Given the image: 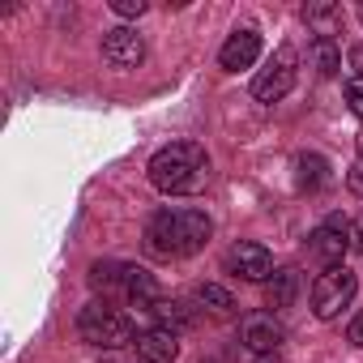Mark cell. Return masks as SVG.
Listing matches in <instances>:
<instances>
[{"mask_svg": "<svg viewBox=\"0 0 363 363\" xmlns=\"http://www.w3.org/2000/svg\"><path fill=\"white\" fill-rule=\"evenodd\" d=\"M103 60L111 69H137L145 60V39L133 26H111L103 35Z\"/></svg>", "mask_w": 363, "mask_h": 363, "instance_id": "cell-8", "label": "cell"}, {"mask_svg": "<svg viewBox=\"0 0 363 363\" xmlns=\"http://www.w3.org/2000/svg\"><path fill=\"white\" fill-rule=\"evenodd\" d=\"M299 295V274L295 269H278L269 278V308H291Z\"/></svg>", "mask_w": 363, "mask_h": 363, "instance_id": "cell-17", "label": "cell"}, {"mask_svg": "<svg viewBox=\"0 0 363 363\" xmlns=\"http://www.w3.org/2000/svg\"><path fill=\"white\" fill-rule=\"evenodd\" d=\"M295 179H299V189L316 193V189L329 184V162H325L320 154H299V158H295Z\"/></svg>", "mask_w": 363, "mask_h": 363, "instance_id": "cell-14", "label": "cell"}, {"mask_svg": "<svg viewBox=\"0 0 363 363\" xmlns=\"http://www.w3.org/2000/svg\"><path fill=\"white\" fill-rule=\"evenodd\" d=\"M350 69H354V77H363V48L350 52Z\"/></svg>", "mask_w": 363, "mask_h": 363, "instance_id": "cell-24", "label": "cell"}, {"mask_svg": "<svg viewBox=\"0 0 363 363\" xmlns=\"http://www.w3.org/2000/svg\"><path fill=\"white\" fill-rule=\"evenodd\" d=\"M303 22L312 26L316 39H333V35H342L346 13H342V5H308L303 9Z\"/></svg>", "mask_w": 363, "mask_h": 363, "instance_id": "cell-13", "label": "cell"}, {"mask_svg": "<svg viewBox=\"0 0 363 363\" xmlns=\"http://www.w3.org/2000/svg\"><path fill=\"white\" fill-rule=\"evenodd\" d=\"M240 337H244V346H248L252 354H274V350L282 346L286 329L274 320V312H252V316H244Z\"/></svg>", "mask_w": 363, "mask_h": 363, "instance_id": "cell-9", "label": "cell"}, {"mask_svg": "<svg viewBox=\"0 0 363 363\" xmlns=\"http://www.w3.org/2000/svg\"><path fill=\"white\" fill-rule=\"evenodd\" d=\"M359 22H363V5H359Z\"/></svg>", "mask_w": 363, "mask_h": 363, "instance_id": "cell-27", "label": "cell"}, {"mask_svg": "<svg viewBox=\"0 0 363 363\" xmlns=\"http://www.w3.org/2000/svg\"><path fill=\"white\" fill-rule=\"evenodd\" d=\"M197 303H201V312H210V316H231V312H235L231 291L218 286V282H201V286H197Z\"/></svg>", "mask_w": 363, "mask_h": 363, "instance_id": "cell-16", "label": "cell"}, {"mask_svg": "<svg viewBox=\"0 0 363 363\" xmlns=\"http://www.w3.org/2000/svg\"><path fill=\"white\" fill-rule=\"evenodd\" d=\"M354 291H359V278H354L346 265L325 269V274L312 282V312H316V320H333V316H342V308H350Z\"/></svg>", "mask_w": 363, "mask_h": 363, "instance_id": "cell-5", "label": "cell"}, {"mask_svg": "<svg viewBox=\"0 0 363 363\" xmlns=\"http://www.w3.org/2000/svg\"><path fill=\"white\" fill-rule=\"evenodd\" d=\"M227 269L240 274L244 282H269L278 269H274V257L265 244H252V240H240L227 248Z\"/></svg>", "mask_w": 363, "mask_h": 363, "instance_id": "cell-7", "label": "cell"}, {"mask_svg": "<svg viewBox=\"0 0 363 363\" xmlns=\"http://www.w3.org/2000/svg\"><path fill=\"white\" fill-rule=\"evenodd\" d=\"M346 189H350V193H359V197H363V158H359V162H354V167H350V171H346Z\"/></svg>", "mask_w": 363, "mask_h": 363, "instance_id": "cell-22", "label": "cell"}, {"mask_svg": "<svg viewBox=\"0 0 363 363\" xmlns=\"http://www.w3.org/2000/svg\"><path fill=\"white\" fill-rule=\"evenodd\" d=\"M350 218L346 214H329L316 231H312V252L325 261V269H333V265H342V257L350 252Z\"/></svg>", "mask_w": 363, "mask_h": 363, "instance_id": "cell-6", "label": "cell"}, {"mask_svg": "<svg viewBox=\"0 0 363 363\" xmlns=\"http://www.w3.org/2000/svg\"><path fill=\"white\" fill-rule=\"evenodd\" d=\"M346 337H350L354 346H363V312H359V316L350 320V329H346Z\"/></svg>", "mask_w": 363, "mask_h": 363, "instance_id": "cell-23", "label": "cell"}, {"mask_svg": "<svg viewBox=\"0 0 363 363\" xmlns=\"http://www.w3.org/2000/svg\"><path fill=\"white\" fill-rule=\"evenodd\" d=\"M124 274H128V265H120V261H99V265H90V286H99V291H124Z\"/></svg>", "mask_w": 363, "mask_h": 363, "instance_id": "cell-19", "label": "cell"}, {"mask_svg": "<svg viewBox=\"0 0 363 363\" xmlns=\"http://www.w3.org/2000/svg\"><path fill=\"white\" fill-rule=\"evenodd\" d=\"M150 184L167 197H193L210 179V154L197 141H171L150 158Z\"/></svg>", "mask_w": 363, "mask_h": 363, "instance_id": "cell-2", "label": "cell"}, {"mask_svg": "<svg viewBox=\"0 0 363 363\" xmlns=\"http://www.w3.org/2000/svg\"><path fill=\"white\" fill-rule=\"evenodd\" d=\"M77 333H82L90 346H103V350H116V346H133V342H137V325H133L120 308L99 303V299L77 312Z\"/></svg>", "mask_w": 363, "mask_h": 363, "instance_id": "cell-3", "label": "cell"}, {"mask_svg": "<svg viewBox=\"0 0 363 363\" xmlns=\"http://www.w3.org/2000/svg\"><path fill=\"white\" fill-rule=\"evenodd\" d=\"M257 60H261V35H257L252 26L231 30V39H227L223 52H218V65H223L227 73H240V69H252Z\"/></svg>", "mask_w": 363, "mask_h": 363, "instance_id": "cell-10", "label": "cell"}, {"mask_svg": "<svg viewBox=\"0 0 363 363\" xmlns=\"http://www.w3.org/2000/svg\"><path fill=\"white\" fill-rule=\"evenodd\" d=\"M154 316H158L167 329H189V325H197V312H193L189 303H179V299H162V303L154 308Z\"/></svg>", "mask_w": 363, "mask_h": 363, "instance_id": "cell-18", "label": "cell"}, {"mask_svg": "<svg viewBox=\"0 0 363 363\" xmlns=\"http://www.w3.org/2000/svg\"><path fill=\"white\" fill-rule=\"evenodd\" d=\"M295 82H299V52H295L291 43H282V48L265 60V69L252 77V99H257V103H282V99L295 90Z\"/></svg>", "mask_w": 363, "mask_h": 363, "instance_id": "cell-4", "label": "cell"}, {"mask_svg": "<svg viewBox=\"0 0 363 363\" xmlns=\"http://www.w3.org/2000/svg\"><path fill=\"white\" fill-rule=\"evenodd\" d=\"M133 346H137V354H141L145 363H175V359H179V333L167 329V325H154V329L137 333Z\"/></svg>", "mask_w": 363, "mask_h": 363, "instance_id": "cell-11", "label": "cell"}, {"mask_svg": "<svg viewBox=\"0 0 363 363\" xmlns=\"http://www.w3.org/2000/svg\"><path fill=\"white\" fill-rule=\"evenodd\" d=\"M257 363H286V359H282V354H261Z\"/></svg>", "mask_w": 363, "mask_h": 363, "instance_id": "cell-25", "label": "cell"}, {"mask_svg": "<svg viewBox=\"0 0 363 363\" xmlns=\"http://www.w3.org/2000/svg\"><path fill=\"white\" fill-rule=\"evenodd\" d=\"M150 5H145V0H111V13L116 18H141Z\"/></svg>", "mask_w": 363, "mask_h": 363, "instance_id": "cell-20", "label": "cell"}, {"mask_svg": "<svg viewBox=\"0 0 363 363\" xmlns=\"http://www.w3.org/2000/svg\"><path fill=\"white\" fill-rule=\"evenodd\" d=\"M346 103H350V111L363 120V77H350V82H346Z\"/></svg>", "mask_w": 363, "mask_h": 363, "instance_id": "cell-21", "label": "cell"}, {"mask_svg": "<svg viewBox=\"0 0 363 363\" xmlns=\"http://www.w3.org/2000/svg\"><path fill=\"white\" fill-rule=\"evenodd\" d=\"M312 65H316V73L320 77H337L342 73V48H337V39H312Z\"/></svg>", "mask_w": 363, "mask_h": 363, "instance_id": "cell-15", "label": "cell"}, {"mask_svg": "<svg viewBox=\"0 0 363 363\" xmlns=\"http://www.w3.org/2000/svg\"><path fill=\"white\" fill-rule=\"evenodd\" d=\"M124 295H128V303L141 308V312H154V308L167 299L162 286H158V278H154L150 269H141V265H128V274H124Z\"/></svg>", "mask_w": 363, "mask_h": 363, "instance_id": "cell-12", "label": "cell"}, {"mask_svg": "<svg viewBox=\"0 0 363 363\" xmlns=\"http://www.w3.org/2000/svg\"><path fill=\"white\" fill-rule=\"evenodd\" d=\"M359 158H363V137H359Z\"/></svg>", "mask_w": 363, "mask_h": 363, "instance_id": "cell-26", "label": "cell"}, {"mask_svg": "<svg viewBox=\"0 0 363 363\" xmlns=\"http://www.w3.org/2000/svg\"><path fill=\"white\" fill-rule=\"evenodd\" d=\"M214 235V223L206 210H193V206H175V210H158L145 227V248L154 257H167V261H184V257H197Z\"/></svg>", "mask_w": 363, "mask_h": 363, "instance_id": "cell-1", "label": "cell"}]
</instances>
